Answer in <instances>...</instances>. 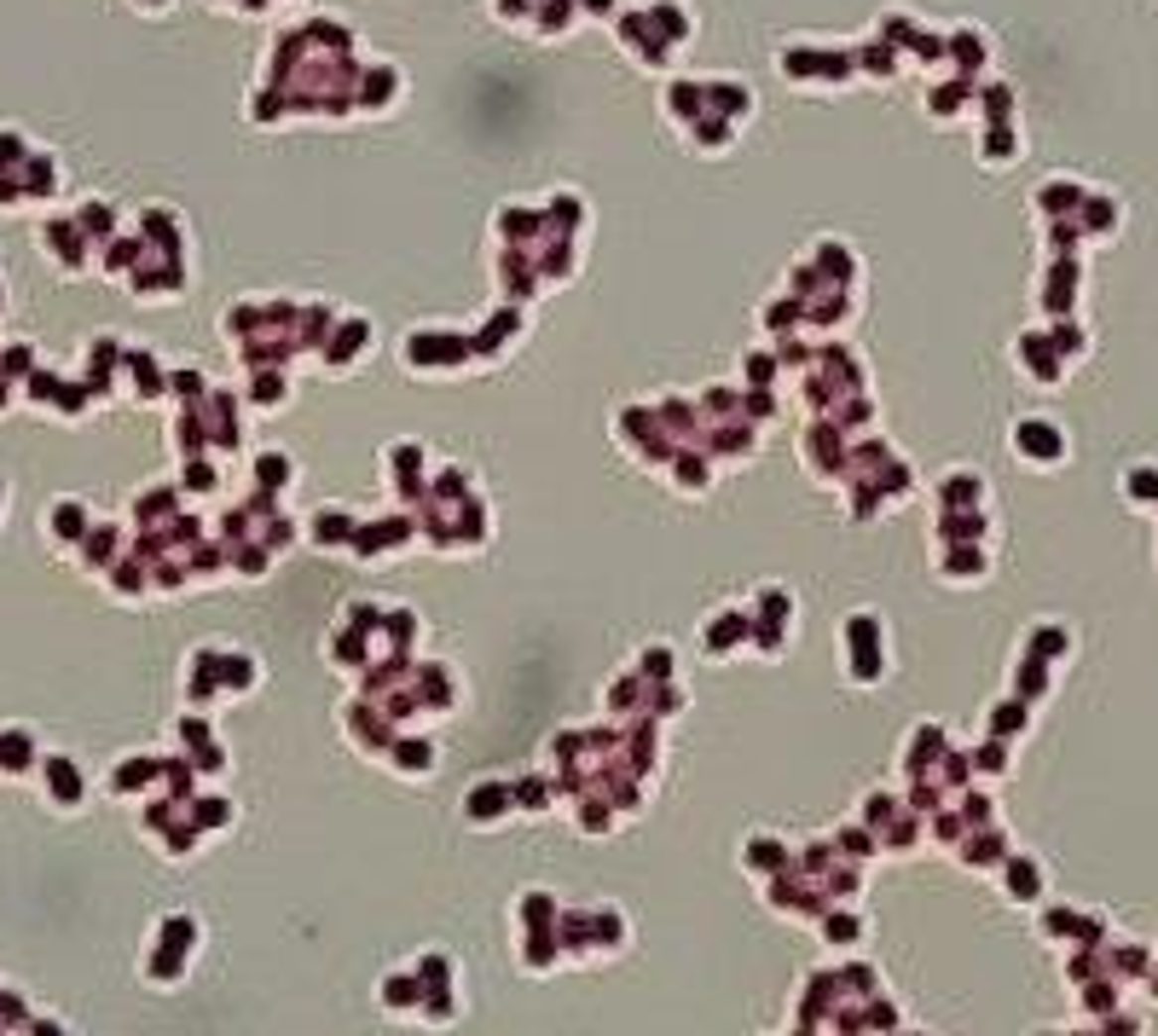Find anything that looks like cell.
Returning a JSON list of instances; mask_svg holds the SVG:
<instances>
[{
  "label": "cell",
  "instance_id": "1",
  "mask_svg": "<svg viewBox=\"0 0 1158 1036\" xmlns=\"http://www.w3.org/2000/svg\"><path fill=\"white\" fill-rule=\"evenodd\" d=\"M1020 452H1043L1037 464H1060V435H1055V429H1043V423H1025V429H1020Z\"/></svg>",
  "mask_w": 1158,
  "mask_h": 1036
}]
</instances>
